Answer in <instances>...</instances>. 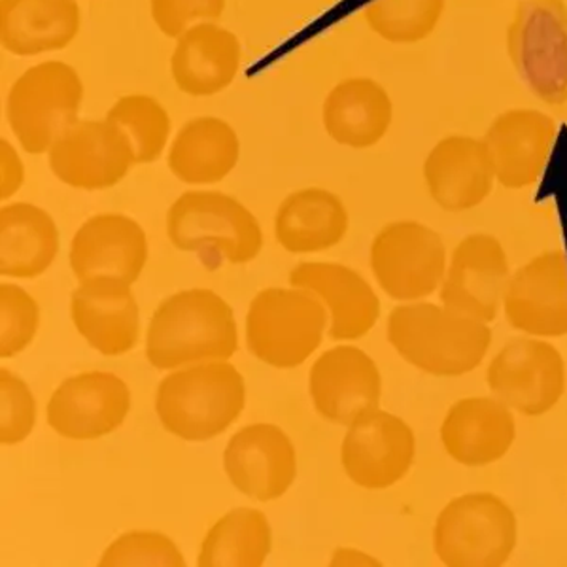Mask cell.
I'll use <instances>...</instances> for the list:
<instances>
[{
  "label": "cell",
  "instance_id": "1",
  "mask_svg": "<svg viewBox=\"0 0 567 567\" xmlns=\"http://www.w3.org/2000/svg\"><path fill=\"white\" fill-rule=\"evenodd\" d=\"M386 336L409 365L441 379L481 368L494 339L491 323L425 301L395 307L388 317Z\"/></svg>",
  "mask_w": 567,
  "mask_h": 567
},
{
  "label": "cell",
  "instance_id": "2",
  "mask_svg": "<svg viewBox=\"0 0 567 567\" xmlns=\"http://www.w3.org/2000/svg\"><path fill=\"white\" fill-rule=\"evenodd\" d=\"M239 349L233 309L213 290L178 291L152 317L146 355L155 369L226 361Z\"/></svg>",
  "mask_w": 567,
  "mask_h": 567
},
{
  "label": "cell",
  "instance_id": "3",
  "mask_svg": "<svg viewBox=\"0 0 567 567\" xmlns=\"http://www.w3.org/2000/svg\"><path fill=\"white\" fill-rule=\"evenodd\" d=\"M245 405V379L226 361H208L168 374L155 398L163 427L192 443L221 435L239 420Z\"/></svg>",
  "mask_w": 567,
  "mask_h": 567
},
{
  "label": "cell",
  "instance_id": "4",
  "mask_svg": "<svg viewBox=\"0 0 567 567\" xmlns=\"http://www.w3.org/2000/svg\"><path fill=\"white\" fill-rule=\"evenodd\" d=\"M168 240L182 251L197 254L208 269L248 264L264 248L256 216L235 197L219 192H186L167 214Z\"/></svg>",
  "mask_w": 567,
  "mask_h": 567
},
{
  "label": "cell",
  "instance_id": "5",
  "mask_svg": "<svg viewBox=\"0 0 567 567\" xmlns=\"http://www.w3.org/2000/svg\"><path fill=\"white\" fill-rule=\"evenodd\" d=\"M518 545V518L492 492H467L446 503L433 526V550L446 567H502Z\"/></svg>",
  "mask_w": 567,
  "mask_h": 567
},
{
  "label": "cell",
  "instance_id": "6",
  "mask_svg": "<svg viewBox=\"0 0 567 567\" xmlns=\"http://www.w3.org/2000/svg\"><path fill=\"white\" fill-rule=\"evenodd\" d=\"M328 323V307L315 293L267 288L250 303L246 342L271 368H299L322 344Z\"/></svg>",
  "mask_w": 567,
  "mask_h": 567
},
{
  "label": "cell",
  "instance_id": "7",
  "mask_svg": "<svg viewBox=\"0 0 567 567\" xmlns=\"http://www.w3.org/2000/svg\"><path fill=\"white\" fill-rule=\"evenodd\" d=\"M505 45L516 76L535 97L550 106L567 103L566 0H523Z\"/></svg>",
  "mask_w": 567,
  "mask_h": 567
},
{
  "label": "cell",
  "instance_id": "8",
  "mask_svg": "<svg viewBox=\"0 0 567 567\" xmlns=\"http://www.w3.org/2000/svg\"><path fill=\"white\" fill-rule=\"evenodd\" d=\"M82 78L63 61H44L23 72L8 93L7 117L27 154H45L78 122Z\"/></svg>",
  "mask_w": 567,
  "mask_h": 567
},
{
  "label": "cell",
  "instance_id": "9",
  "mask_svg": "<svg viewBox=\"0 0 567 567\" xmlns=\"http://www.w3.org/2000/svg\"><path fill=\"white\" fill-rule=\"evenodd\" d=\"M371 271L395 301H422L445 280L449 258L443 237L420 221H392L371 243Z\"/></svg>",
  "mask_w": 567,
  "mask_h": 567
},
{
  "label": "cell",
  "instance_id": "10",
  "mask_svg": "<svg viewBox=\"0 0 567 567\" xmlns=\"http://www.w3.org/2000/svg\"><path fill=\"white\" fill-rule=\"evenodd\" d=\"M492 395L526 419H539L560 403L567 390V368L555 344L524 336L507 342L488 363Z\"/></svg>",
  "mask_w": 567,
  "mask_h": 567
},
{
  "label": "cell",
  "instance_id": "11",
  "mask_svg": "<svg viewBox=\"0 0 567 567\" xmlns=\"http://www.w3.org/2000/svg\"><path fill=\"white\" fill-rule=\"evenodd\" d=\"M136 165L130 136L116 123L78 120L50 148V167L66 186L99 192L127 176Z\"/></svg>",
  "mask_w": 567,
  "mask_h": 567
},
{
  "label": "cell",
  "instance_id": "12",
  "mask_svg": "<svg viewBox=\"0 0 567 567\" xmlns=\"http://www.w3.org/2000/svg\"><path fill=\"white\" fill-rule=\"evenodd\" d=\"M416 458L413 427L395 414L374 409L349 425L341 464L347 477L365 491H386L409 475Z\"/></svg>",
  "mask_w": 567,
  "mask_h": 567
},
{
  "label": "cell",
  "instance_id": "13",
  "mask_svg": "<svg viewBox=\"0 0 567 567\" xmlns=\"http://www.w3.org/2000/svg\"><path fill=\"white\" fill-rule=\"evenodd\" d=\"M509 256L491 233H471L452 250L445 280L439 288L441 303L492 323L503 307L509 284Z\"/></svg>",
  "mask_w": 567,
  "mask_h": 567
},
{
  "label": "cell",
  "instance_id": "14",
  "mask_svg": "<svg viewBox=\"0 0 567 567\" xmlns=\"http://www.w3.org/2000/svg\"><path fill=\"white\" fill-rule=\"evenodd\" d=\"M511 328L542 339L567 337V256L542 251L511 275L503 296Z\"/></svg>",
  "mask_w": 567,
  "mask_h": 567
},
{
  "label": "cell",
  "instance_id": "15",
  "mask_svg": "<svg viewBox=\"0 0 567 567\" xmlns=\"http://www.w3.org/2000/svg\"><path fill=\"white\" fill-rule=\"evenodd\" d=\"M309 388L322 419L350 425L381 405L382 374L368 352L341 344L315 361Z\"/></svg>",
  "mask_w": 567,
  "mask_h": 567
},
{
  "label": "cell",
  "instance_id": "16",
  "mask_svg": "<svg viewBox=\"0 0 567 567\" xmlns=\"http://www.w3.org/2000/svg\"><path fill=\"white\" fill-rule=\"evenodd\" d=\"M131 409V392L116 374L103 371L76 374L53 392L48 424L59 435L91 441L116 432Z\"/></svg>",
  "mask_w": 567,
  "mask_h": 567
},
{
  "label": "cell",
  "instance_id": "17",
  "mask_svg": "<svg viewBox=\"0 0 567 567\" xmlns=\"http://www.w3.org/2000/svg\"><path fill=\"white\" fill-rule=\"evenodd\" d=\"M424 181L433 203L446 213L481 207L497 184L491 150L477 136H445L425 157Z\"/></svg>",
  "mask_w": 567,
  "mask_h": 567
},
{
  "label": "cell",
  "instance_id": "18",
  "mask_svg": "<svg viewBox=\"0 0 567 567\" xmlns=\"http://www.w3.org/2000/svg\"><path fill=\"white\" fill-rule=\"evenodd\" d=\"M558 135V123L542 110L511 109L494 117L483 136L496 178L505 189H526L539 181Z\"/></svg>",
  "mask_w": 567,
  "mask_h": 567
},
{
  "label": "cell",
  "instance_id": "19",
  "mask_svg": "<svg viewBox=\"0 0 567 567\" xmlns=\"http://www.w3.org/2000/svg\"><path fill=\"white\" fill-rule=\"evenodd\" d=\"M515 411L496 395L462 398L446 411L439 437L449 458L464 467L502 462L516 441Z\"/></svg>",
  "mask_w": 567,
  "mask_h": 567
},
{
  "label": "cell",
  "instance_id": "20",
  "mask_svg": "<svg viewBox=\"0 0 567 567\" xmlns=\"http://www.w3.org/2000/svg\"><path fill=\"white\" fill-rule=\"evenodd\" d=\"M224 465L237 491L258 502H272L296 481V446L277 425L251 424L233 435Z\"/></svg>",
  "mask_w": 567,
  "mask_h": 567
},
{
  "label": "cell",
  "instance_id": "21",
  "mask_svg": "<svg viewBox=\"0 0 567 567\" xmlns=\"http://www.w3.org/2000/svg\"><path fill=\"white\" fill-rule=\"evenodd\" d=\"M69 259L80 282L116 278L135 284L148 261L146 233L130 216L97 214L78 229Z\"/></svg>",
  "mask_w": 567,
  "mask_h": 567
},
{
  "label": "cell",
  "instance_id": "22",
  "mask_svg": "<svg viewBox=\"0 0 567 567\" xmlns=\"http://www.w3.org/2000/svg\"><path fill=\"white\" fill-rule=\"evenodd\" d=\"M293 288L310 291L328 307L331 341H358L381 318V299L360 272L347 265L307 261L291 269Z\"/></svg>",
  "mask_w": 567,
  "mask_h": 567
},
{
  "label": "cell",
  "instance_id": "23",
  "mask_svg": "<svg viewBox=\"0 0 567 567\" xmlns=\"http://www.w3.org/2000/svg\"><path fill=\"white\" fill-rule=\"evenodd\" d=\"M130 286L116 278H93L72 293V322L101 354H127L138 342L141 318Z\"/></svg>",
  "mask_w": 567,
  "mask_h": 567
},
{
  "label": "cell",
  "instance_id": "24",
  "mask_svg": "<svg viewBox=\"0 0 567 567\" xmlns=\"http://www.w3.org/2000/svg\"><path fill=\"white\" fill-rule=\"evenodd\" d=\"M240 42L231 31L199 23L178 37L171 71L182 93L213 97L233 84L240 69Z\"/></svg>",
  "mask_w": 567,
  "mask_h": 567
},
{
  "label": "cell",
  "instance_id": "25",
  "mask_svg": "<svg viewBox=\"0 0 567 567\" xmlns=\"http://www.w3.org/2000/svg\"><path fill=\"white\" fill-rule=\"evenodd\" d=\"M322 120L337 144L354 150L373 148L392 125V97L373 78H347L329 91Z\"/></svg>",
  "mask_w": 567,
  "mask_h": 567
},
{
  "label": "cell",
  "instance_id": "26",
  "mask_svg": "<svg viewBox=\"0 0 567 567\" xmlns=\"http://www.w3.org/2000/svg\"><path fill=\"white\" fill-rule=\"evenodd\" d=\"M80 25L76 0H0V40L12 55L31 58L65 50Z\"/></svg>",
  "mask_w": 567,
  "mask_h": 567
},
{
  "label": "cell",
  "instance_id": "27",
  "mask_svg": "<svg viewBox=\"0 0 567 567\" xmlns=\"http://www.w3.org/2000/svg\"><path fill=\"white\" fill-rule=\"evenodd\" d=\"M349 227V210L341 197L322 187L286 197L275 218L277 240L291 254L331 250L347 237Z\"/></svg>",
  "mask_w": 567,
  "mask_h": 567
},
{
  "label": "cell",
  "instance_id": "28",
  "mask_svg": "<svg viewBox=\"0 0 567 567\" xmlns=\"http://www.w3.org/2000/svg\"><path fill=\"white\" fill-rule=\"evenodd\" d=\"M239 136L219 117H195L187 122L168 152V168L186 184H216L237 167Z\"/></svg>",
  "mask_w": 567,
  "mask_h": 567
},
{
  "label": "cell",
  "instance_id": "29",
  "mask_svg": "<svg viewBox=\"0 0 567 567\" xmlns=\"http://www.w3.org/2000/svg\"><path fill=\"white\" fill-rule=\"evenodd\" d=\"M59 251V231L52 216L29 203L0 210V272L2 277L44 275Z\"/></svg>",
  "mask_w": 567,
  "mask_h": 567
},
{
  "label": "cell",
  "instance_id": "30",
  "mask_svg": "<svg viewBox=\"0 0 567 567\" xmlns=\"http://www.w3.org/2000/svg\"><path fill=\"white\" fill-rule=\"evenodd\" d=\"M271 545V526L261 511L235 509L208 529L197 566H264Z\"/></svg>",
  "mask_w": 567,
  "mask_h": 567
},
{
  "label": "cell",
  "instance_id": "31",
  "mask_svg": "<svg viewBox=\"0 0 567 567\" xmlns=\"http://www.w3.org/2000/svg\"><path fill=\"white\" fill-rule=\"evenodd\" d=\"M446 10V0H373L365 23L390 44H419L430 39Z\"/></svg>",
  "mask_w": 567,
  "mask_h": 567
},
{
  "label": "cell",
  "instance_id": "32",
  "mask_svg": "<svg viewBox=\"0 0 567 567\" xmlns=\"http://www.w3.org/2000/svg\"><path fill=\"white\" fill-rule=\"evenodd\" d=\"M106 120L120 125L135 148L136 165L162 157L171 135V117L162 104L148 95H125L109 110Z\"/></svg>",
  "mask_w": 567,
  "mask_h": 567
},
{
  "label": "cell",
  "instance_id": "33",
  "mask_svg": "<svg viewBox=\"0 0 567 567\" xmlns=\"http://www.w3.org/2000/svg\"><path fill=\"white\" fill-rule=\"evenodd\" d=\"M101 567L116 566H186V560L167 535L157 532H131L112 543Z\"/></svg>",
  "mask_w": 567,
  "mask_h": 567
},
{
  "label": "cell",
  "instance_id": "34",
  "mask_svg": "<svg viewBox=\"0 0 567 567\" xmlns=\"http://www.w3.org/2000/svg\"><path fill=\"white\" fill-rule=\"evenodd\" d=\"M2 301V342L0 355L13 358L31 344L39 329V305L23 288L13 284L0 286Z\"/></svg>",
  "mask_w": 567,
  "mask_h": 567
},
{
  "label": "cell",
  "instance_id": "35",
  "mask_svg": "<svg viewBox=\"0 0 567 567\" xmlns=\"http://www.w3.org/2000/svg\"><path fill=\"white\" fill-rule=\"evenodd\" d=\"M0 388H2V445L23 443L37 422V405L25 382L16 377L12 371L2 368L0 371Z\"/></svg>",
  "mask_w": 567,
  "mask_h": 567
},
{
  "label": "cell",
  "instance_id": "36",
  "mask_svg": "<svg viewBox=\"0 0 567 567\" xmlns=\"http://www.w3.org/2000/svg\"><path fill=\"white\" fill-rule=\"evenodd\" d=\"M226 10V0H150L155 25L168 39H178L189 23L218 20Z\"/></svg>",
  "mask_w": 567,
  "mask_h": 567
},
{
  "label": "cell",
  "instance_id": "37",
  "mask_svg": "<svg viewBox=\"0 0 567 567\" xmlns=\"http://www.w3.org/2000/svg\"><path fill=\"white\" fill-rule=\"evenodd\" d=\"M21 182H23V165L13 154L10 144L2 141V199H7L18 187H21Z\"/></svg>",
  "mask_w": 567,
  "mask_h": 567
},
{
  "label": "cell",
  "instance_id": "38",
  "mask_svg": "<svg viewBox=\"0 0 567 567\" xmlns=\"http://www.w3.org/2000/svg\"><path fill=\"white\" fill-rule=\"evenodd\" d=\"M331 566H381V561L373 560L371 556L361 555L358 550L342 548L337 553Z\"/></svg>",
  "mask_w": 567,
  "mask_h": 567
}]
</instances>
